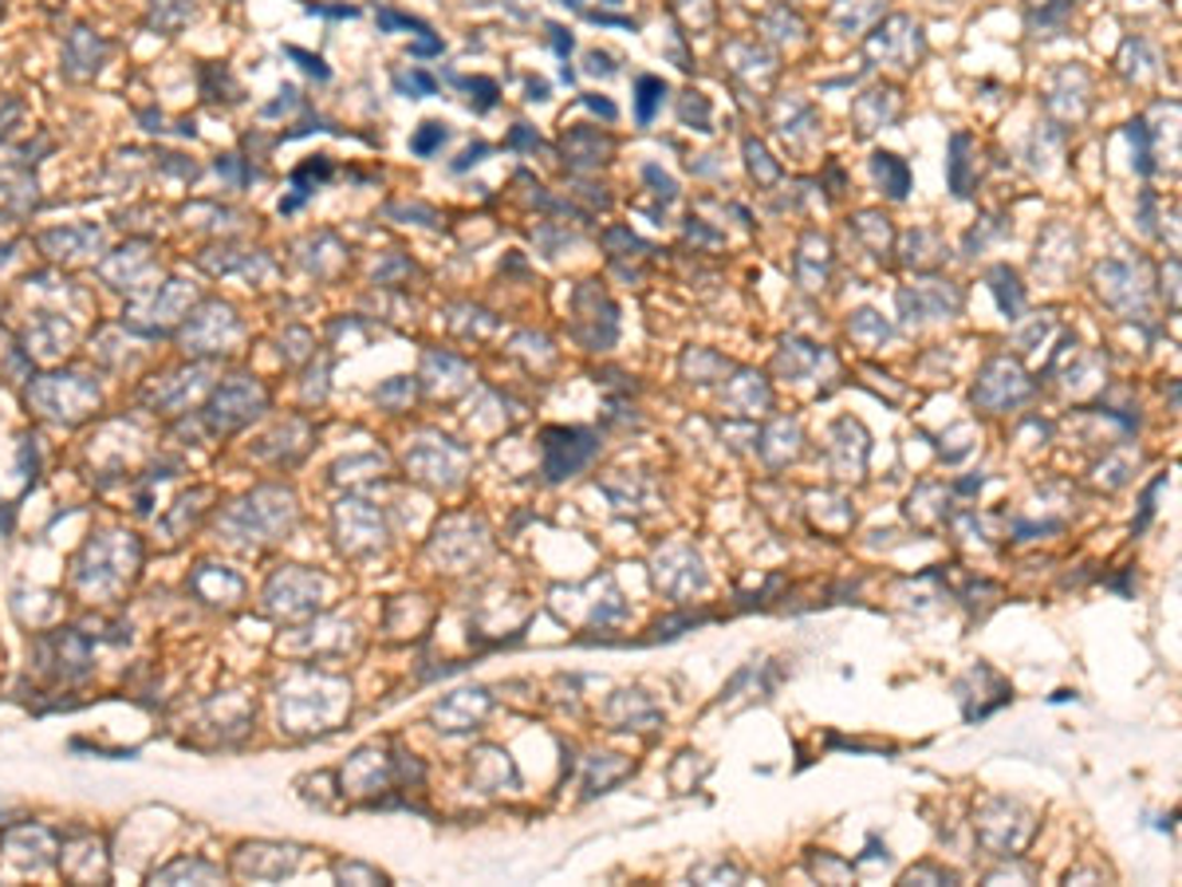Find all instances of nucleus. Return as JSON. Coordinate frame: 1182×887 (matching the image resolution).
<instances>
[{
    "label": "nucleus",
    "instance_id": "1",
    "mask_svg": "<svg viewBox=\"0 0 1182 887\" xmlns=\"http://www.w3.org/2000/svg\"><path fill=\"white\" fill-rule=\"evenodd\" d=\"M600 450V442H595V435L591 430H563V426H556V430H545V466H548V478L552 482H560V478H572L580 466L591 462V453Z\"/></svg>",
    "mask_w": 1182,
    "mask_h": 887
},
{
    "label": "nucleus",
    "instance_id": "2",
    "mask_svg": "<svg viewBox=\"0 0 1182 887\" xmlns=\"http://www.w3.org/2000/svg\"><path fill=\"white\" fill-rule=\"evenodd\" d=\"M663 99H667V84H663V79H655V76H643V79H638V87H635V114H638V123L650 127V119H655V111H658V103H663Z\"/></svg>",
    "mask_w": 1182,
    "mask_h": 887
},
{
    "label": "nucleus",
    "instance_id": "3",
    "mask_svg": "<svg viewBox=\"0 0 1182 887\" xmlns=\"http://www.w3.org/2000/svg\"><path fill=\"white\" fill-rule=\"evenodd\" d=\"M875 174L891 182V186H887V194H891V198H907L910 174H907V166L895 158V154H875Z\"/></svg>",
    "mask_w": 1182,
    "mask_h": 887
},
{
    "label": "nucleus",
    "instance_id": "4",
    "mask_svg": "<svg viewBox=\"0 0 1182 887\" xmlns=\"http://www.w3.org/2000/svg\"><path fill=\"white\" fill-rule=\"evenodd\" d=\"M441 142H446V127H441V123H423V131H418V134L411 139V151H414V154H423V158H426V154L438 151Z\"/></svg>",
    "mask_w": 1182,
    "mask_h": 887
},
{
    "label": "nucleus",
    "instance_id": "5",
    "mask_svg": "<svg viewBox=\"0 0 1182 887\" xmlns=\"http://www.w3.org/2000/svg\"><path fill=\"white\" fill-rule=\"evenodd\" d=\"M398 91H414V95H434L438 84H434L426 72H411V76H398Z\"/></svg>",
    "mask_w": 1182,
    "mask_h": 887
},
{
    "label": "nucleus",
    "instance_id": "6",
    "mask_svg": "<svg viewBox=\"0 0 1182 887\" xmlns=\"http://www.w3.org/2000/svg\"><path fill=\"white\" fill-rule=\"evenodd\" d=\"M470 91H478V111H489V107L497 103V84L493 79H470Z\"/></svg>",
    "mask_w": 1182,
    "mask_h": 887
},
{
    "label": "nucleus",
    "instance_id": "7",
    "mask_svg": "<svg viewBox=\"0 0 1182 887\" xmlns=\"http://www.w3.org/2000/svg\"><path fill=\"white\" fill-rule=\"evenodd\" d=\"M288 56L300 59L304 72H311L316 79H328V67H324V59H319V56H308V52H300V47H288Z\"/></svg>",
    "mask_w": 1182,
    "mask_h": 887
},
{
    "label": "nucleus",
    "instance_id": "8",
    "mask_svg": "<svg viewBox=\"0 0 1182 887\" xmlns=\"http://www.w3.org/2000/svg\"><path fill=\"white\" fill-rule=\"evenodd\" d=\"M548 32H552V47L560 52L563 59H568V52H572V36H568L563 29H556V24H548Z\"/></svg>",
    "mask_w": 1182,
    "mask_h": 887
},
{
    "label": "nucleus",
    "instance_id": "9",
    "mask_svg": "<svg viewBox=\"0 0 1182 887\" xmlns=\"http://www.w3.org/2000/svg\"><path fill=\"white\" fill-rule=\"evenodd\" d=\"M508 146H540V139H536L533 131H525V127H516V131L508 134Z\"/></svg>",
    "mask_w": 1182,
    "mask_h": 887
},
{
    "label": "nucleus",
    "instance_id": "10",
    "mask_svg": "<svg viewBox=\"0 0 1182 887\" xmlns=\"http://www.w3.org/2000/svg\"><path fill=\"white\" fill-rule=\"evenodd\" d=\"M311 12H319V17H359V9H348V4H339V9H324V4H311Z\"/></svg>",
    "mask_w": 1182,
    "mask_h": 887
},
{
    "label": "nucleus",
    "instance_id": "11",
    "mask_svg": "<svg viewBox=\"0 0 1182 887\" xmlns=\"http://www.w3.org/2000/svg\"><path fill=\"white\" fill-rule=\"evenodd\" d=\"M481 154H485V146H470V151H466V154H461V158H458V162H453V171H466V166H470V162H481Z\"/></svg>",
    "mask_w": 1182,
    "mask_h": 887
},
{
    "label": "nucleus",
    "instance_id": "12",
    "mask_svg": "<svg viewBox=\"0 0 1182 887\" xmlns=\"http://www.w3.org/2000/svg\"><path fill=\"white\" fill-rule=\"evenodd\" d=\"M588 107H591V111H603V119H615V107H611L608 99H595V95H588Z\"/></svg>",
    "mask_w": 1182,
    "mask_h": 887
},
{
    "label": "nucleus",
    "instance_id": "13",
    "mask_svg": "<svg viewBox=\"0 0 1182 887\" xmlns=\"http://www.w3.org/2000/svg\"><path fill=\"white\" fill-rule=\"evenodd\" d=\"M560 4H572V9H580V4H583V0H560Z\"/></svg>",
    "mask_w": 1182,
    "mask_h": 887
}]
</instances>
